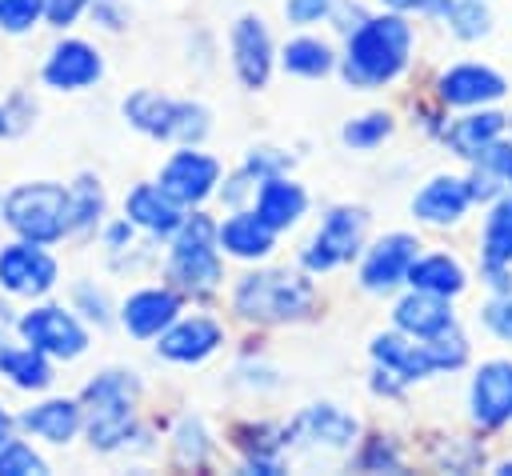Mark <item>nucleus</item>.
Segmentation results:
<instances>
[{
  "instance_id": "45",
  "label": "nucleus",
  "mask_w": 512,
  "mask_h": 476,
  "mask_svg": "<svg viewBox=\"0 0 512 476\" xmlns=\"http://www.w3.org/2000/svg\"><path fill=\"white\" fill-rule=\"evenodd\" d=\"M76 304H80V308H88V312H84L88 320H96V324H108V300H104L100 292H92L88 284H80V288H76Z\"/></svg>"
},
{
  "instance_id": "46",
  "label": "nucleus",
  "mask_w": 512,
  "mask_h": 476,
  "mask_svg": "<svg viewBox=\"0 0 512 476\" xmlns=\"http://www.w3.org/2000/svg\"><path fill=\"white\" fill-rule=\"evenodd\" d=\"M92 16H96L104 28H124V24H128V12L120 8V0H92Z\"/></svg>"
},
{
  "instance_id": "37",
  "label": "nucleus",
  "mask_w": 512,
  "mask_h": 476,
  "mask_svg": "<svg viewBox=\"0 0 512 476\" xmlns=\"http://www.w3.org/2000/svg\"><path fill=\"white\" fill-rule=\"evenodd\" d=\"M176 452L184 464H200L208 456V440H204V428L196 420H184L180 432H176Z\"/></svg>"
},
{
  "instance_id": "31",
  "label": "nucleus",
  "mask_w": 512,
  "mask_h": 476,
  "mask_svg": "<svg viewBox=\"0 0 512 476\" xmlns=\"http://www.w3.org/2000/svg\"><path fill=\"white\" fill-rule=\"evenodd\" d=\"M104 216V188L96 176H80L68 188V232H92Z\"/></svg>"
},
{
  "instance_id": "11",
  "label": "nucleus",
  "mask_w": 512,
  "mask_h": 476,
  "mask_svg": "<svg viewBox=\"0 0 512 476\" xmlns=\"http://www.w3.org/2000/svg\"><path fill=\"white\" fill-rule=\"evenodd\" d=\"M420 256V240L412 232H388L380 236L368 252H364V264H360V284L368 292H392L396 284H404L412 260Z\"/></svg>"
},
{
  "instance_id": "22",
  "label": "nucleus",
  "mask_w": 512,
  "mask_h": 476,
  "mask_svg": "<svg viewBox=\"0 0 512 476\" xmlns=\"http://www.w3.org/2000/svg\"><path fill=\"white\" fill-rule=\"evenodd\" d=\"M216 240H220V248H224L228 256H236V260H260V256L272 252L276 228H268L252 208H240V212H232L224 224H216Z\"/></svg>"
},
{
  "instance_id": "17",
  "label": "nucleus",
  "mask_w": 512,
  "mask_h": 476,
  "mask_svg": "<svg viewBox=\"0 0 512 476\" xmlns=\"http://www.w3.org/2000/svg\"><path fill=\"white\" fill-rule=\"evenodd\" d=\"M392 320H396V328H400L404 336H412V340H432V336H444V332L456 328V316H452L448 296L420 292V288H412L404 300H396Z\"/></svg>"
},
{
  "instance_id": "40",
  "label": "nucleus",
  "mask_w": 512,
  "mask_h": 476,
  "mask_svg": "<svg viewBox=\"0 0 512 476\" xmlns=\"http://www.w3.org/2000/svg\"><path fill=\"white\" fill-rule=\"evenodd\" d=\"M484 324H488L500 340H512V292L496 296V300L484 308Z\"/></svg>"
},
{
  "instance_id": "4",
  "label": "nucleus",
  "mask_w": 512,
  "mask_h": 476,
  "mask_svg": "<svg viewBox=\"0 0 512 476\" xmlns=\"http://www.w3.org/2000/svg\"><path fill=\"white\" fill-rule=\"evenodd\" d=\"M124 120L152 136V140H172V144H200L208 136V108L192 104V100H176L152 88H136L132 96H124Z\"/></svg>"
},
{
  "instance_id": "20",
  "label": "nucleus",
  "mask_w": 512,
  "mask_h": 476,
  "mask_svg": "<svg viewBox=\"0 0 512 476\" xmlns=\"http://www.w3.org/2000/svg\"><path fill=\"white\" fill-rule=\"evenodd\" d=\"M468 180L460 176H432L416 196H412V216L424 224H456L468 212Z\"/></svg>"
},
{
  "instance_id": "44",
  "label": "nucleus",
  "mask_w": 512,
  "mask_h": 476,
  "mask_svg": "<svg viewBox=\"0 0 512 476\" xmlns=\"http://www.w3.org/2000/svg\"><path fill=\"white\" fill-rule=\"evenodd\" d=\"M88 4H92V0H44V20L56 24V28H64V24H72Z\"/></svg>"
},
{
  "instance_id": "38",
  "label": "nucleus",
  "mask_w": 512,
  "mask_h": 476,
  "mask_svg": "<svg viewBox=\"0 0 512 476\" xmlns=\"http://www.w3.org/2000/svg\"><path fill=\"white\" fill-rule=\"evenodd\" d=\"M360 468H368V472H396L400 468V452L384 440V436H372L368 444H364V452H360Z\"/></svg>"
},
{
  "instance_id": "1",
  "label": "nucleus",
  "mask_w": 512,
  "mask_h": 476,
  "mask_svg": "<svg viewBox=\"0 0 512 476\" xmlns=\"http://www.w3.org/2000/svg\"><path fill=\"white\" fill-rule=\"evenodd\" d=\"M412 56V24L400 12L368 16L348 32V48L340 72L352 88H380L408 68Z\"/></svg>"
},
{
  "instance_id": "39",
  "label": "nucleus",
  "mask_w": 512,
  "mask_h": 476,
  "mask_svg": "<svg viewBox=\"0 0 512 476\" xmlns=\"http://www.w3.org/2000/svg\"><path fill=\"white\" fill-rule=\"evenodd\" d=\"M332 12V0H284V16L292 20V24H316V20H324Z\"/></svg>"
},
{
  "instance_id": "41",
  "label": "nucleus",
  "mask_w": 512,
  "mask_h": 476,
  "mask_svg": "<svg viewBox=\"0 0 512 476\" xmlns=\"http://www.w3.org/2000/svg\"><path fill=\"white\" fill-rule=\"evenodd\" d=\"M288 168V160L280 156V152H272V148H260V152H252L248 160H244V172L260 184L264 176H276V172H284Z\"/></svg>"
},
{
  "instance_id": "35",
  "label": "nucleus",
  "mask_w": 512,
  "mask_h": 476,
  "mask_svg": "<svg viewBox=\"0 0 512 476\" xmlns=\"http://www.w3.org/2000/svg\"><path fill=\"white\" fill-rule=\"evenodd\" d=\"M444 16L460 40H476L488 32V12L480 8V0H452V8Z\"/></svg>"
},
{
  "instance_id": "25",
  "label": "nucleus",
  "mask_w": 512,
  "mask_h": 476,
  "mask_svg": "<svg viewBox=\"0 0 512 476\" xmlns=\"http://www.w3.org/2000/svg\"><path fill=\"white\" fill-rule=\"evenodd\" d=\"M500 132H504V116L492 112V108H480V112L460 116V120L444 132V140L452 144L456 156H464V160H480V152L492 148V144L500 140Z\"/></svg>"
},
{
  "instance_id": "3",
  "label": "nucleus",
  "mask_w": 512,
  "mask_h": 476,
  "mask_svg": "<svg viewBox=\"0 0 512 476\" xmlns=\"http://www.w3.org/2000/svg\"><path fill=\"white\" fill-rule=\"evenodd\" d=\"M372 360H376V368H388L404 384H412V380H424L432 372L460 368L468 360V344L456 332H444L432 340H412L396 328V332H384L372 340Z\"/></svg>"
},
{
  "instance_id": "26",
  "label": "nucleus",
  "mask_w": 512,
  "mask_h": 476,
  "mask_svg": "<svg viewBox=\"0 0 512 476\" xmlns=\"http://www.w3.org/2000/svg\"><path fill=\"white\" fill-rule=\"evenodd\" d=\"M404 284H412V288H420V292H436V296H448V300H452L468 280H464V268H460L448 252H432V256H416V260H412V268H408Z\"/></svg>"
},
{
  "instance_id": "29",
  "label": "nucleus",
  "mask_w": 512,
  "mask_h": 476,
  "mask_svg": "<svg viewBox=\"0 0 512 476\" xmlns=\"http://www.w3.org/2000/svg\"><path fill=\"white\" fill-rule=\"evenodd\" d=\"M88 440L92 448H120L132 428H136V416H132V404H92L88 408Z\"/></svg>"
},
{
  "instance_id": "36",
  "label": "nucleus",
  "mask_w": 512,
  "mask_h": 476,
  "mask_svg": "<svg viewBox=\"0 0 512 476\" xmlns=\"http://www.w3.org/2000/svg\"><path fill=\"white\" fill-rule=\"evenodd\" d=\"M40 16H44V0H0V28L12 36L36 28Z\"/></svg>"
},
{
  "instance_id": "10",
  "label": "nucleus",
  "mask_w": 512,
  "mask_h": 476,
  "mask_svg": "<svg viewBox=\"0 0 512 476\" xmlns=\"http://www.w3.org/2000/svg\"><path fill=\"white\" fill-rule=\"evenodd\" d=\"M56 276H60V268L44 252V244H36V240H12V244L0 248V288L4 292L36 300V296L52 292Z\"/></svg>"
},
{
  "instance_id": "30",
  "label": "nucleus",
  "mask_w": 512,
  "mask_h": 476,
  "mask_svg": "<svg viewBox=\"0 0 512 476\" xmlns=\"http://www.w3.org/2000/svg\"><path fill=\"white\" fill-rule=\"evenodd\" d=\"M280 64H284V72H292V76L316 80V76H328V72L336 68V52H332L324 40H316V36H296V40H288V44L280 48Z\"/></svg>"
},
{
  "instance_id": "8",
  "label": "nucleus",
  "mask_w": 512,
  "mask_h": 476,
  "mask_svg": "<svg viewBox=\"0 0 512 476\" xmlns=\"http://www.w3.org/2000/svg\"><path fill=\"white\" fill-rule=\"evenodd\" d=\"M16 332L24 344L56 356V360H76L88 348V328L60 304H40L16 320Z\"/></svg>"
},
{
  "instance_id": "49",
  "label": "nucleus",
  "mask_w": 512,
  "mask_h": 476,
  "mask_svg": "<svg viewBox=\"0 0 512 476\" xmlns=\"http://www.w3.org/2000/svg\"><path fill=\"white\" fill-rule=\"evenodd\" d=\"M8 432H12V420H8V412H4V408H0V444H4V440H8Z\"/></svg>"
},
{
  "instance_id": "19",
  "label": "nucleus",
  "mask_w": 512,
  "mask_h": 476,
  "mask_svg": "<svg viewBox=\"0 0 512 476\" xmlns=\"http://www.w3.org/2000/svg\"><path fill=\"white\" fill-rule=\"evenodd\" d=\"M124 216L132 220V228H144L152 236H176V228L184 224V204H176L160 184H136L124 196Z\"/></svg>"
},
{
  "instance_id": "23",
  "label": "nucleus",
  "mask_w": 512,
  "mask_h": 476,
  "mask_svg": "<svg viewBox=\"0 0 512 476\" xmlns=\"http://www.w3.org/2000/svg\"><path fill=\"white\" fill-rule=\"evenodd\" d=\"M292 432L312 440V444H324V448H348L352 436H356V416H348L336 404H312V408L300 412Z\"/></svg>"
},
{
  "instance_id": "21",
  "label": "nucleus",
  "mask_w": 512,
  "mask_h": 476,
  "mask_svg": "<svg viewBox=\"0 0 512 476\" xmlns=\"http://www.w3.org/2000/svg\"><path fill=\"white\" fill-rule=\"evenodd\" d=\"M304 208H308V192H304L296 180H288L284 172H276V176H264V180H260L252 212H256L268 228H276V232L292 228V224L304 216Z\"/></svg>"
},
{
  "instance_id": "18",
  "label": "nucleus",
  "mask_w": 512,
  "mask_h": 476,
  "mask_svg": "<svg viewBox=\"0 0 512 476\" xmlns=\"http://www.w3.org/2000/svg\"><path fill=\"white\" fill-rule=\"evenodd\" d=\"M176 316H180V296L172 288H140L120 308V324L136 340H156Z\"/></svg>"
},
{
  "instance_id": "2",
  "label": "nucleus",
  "mask_w": 512,
  "mask_h": 476,
  "mask_svg": "<svg viewBox=\"0 0 512 476\" xmlns=\"http://www.w3.org/2000/svg\"><path fill=\"white\" fill-rule=\"evenodd\" d=\"M0 216H4V224H8L20 240L56 244V240L68 232V188L56 184V180L16 184V188L0 200Z\"/></svg>"
},
{
  "instance_id": "32",
  "label": "nucleus",
  "mask_w": 512,
  "mask_h": 476,
  "mask_svg": "<svg viewBox=\"0 0 512 476\" xmlns=\"http://www.w3.org/2000/svg\"><path fill=\"white\" fill-rule=\"evenodd\" d=\"M388 136H392V116L388 112H364V116L348 120L344 132H340V140L348 148H356V152H368V148L384 144Z\"/></svg>"
},
{
  "instance_id": "50",
  "label": "nucleus",
  "mask_w": 512,
  "mask_h": 476,
  "mask_svg": "<svg viewBox=\"0 0 512 476\" xmlns=\"http://www.w3.org/2000/svg\"><path fill=\"white\" fill-rule=\"evenodd\" d=\"M496 472H500V476H512V460H504V464H500Z\"/></svg>"
},
{
  "instance_id": "33",
  "label": "nucleus",
  "mask_w": 512,
  "mask_h": 476,
  "mask_svg": "<svg viewBox=\"0 0 512 476\" xmlns=\"http://www.w3.org/2000/svg\"><path fill=\"white\" fill-rule=\"evenodd\" d=\"M136 380L132 372H100L88 388H84V404H136Z\"/></svg>"
},
{
  "instance_id": "5",
  "label": "nucleus",
  "mask_w": 512,
  "mask_h": 476,
  "mask_svg": "<svg viewBox=\"0 0 512 476\" xmlns=\"http://www.w3.org/2000/svg\"><path fill=\"white\" fill-rule=\"evenodd\" d=\"M316 300V288L308 276L300 272H252L236 284V312L248 316V320H296L312 308Z\"/></svg>"
},
{
  "instance_id": "6",
  "label": "nucleus",
  "mask_w": 512,
  "mask_h": 476,
  "mask_svg": "<svg viewBox=\"0 0 512 476\" xmlns=\"http://www.w3.org/2000/svg\"><path fill=\"white\" fill-rule=\"evenodd\" d=\"M168 276L184 292H212L220 284V240H216V224L204 212L184 216V224L176 228Z\"/></svg>"
},
{
  "instance_id": "15",
  "label": "nucleus",
  "mask_w": 512,
  "mask_h": 476,
  "mask_svg": "<svg viewBox=\"0 0 512 476\" xmlns=\"http://www.w3.org/2000/svg\"><path fill=\"white\" fill-rule=\"evenodd\" d=\"M224 344V328L208 316H188V320H172L160 336H156V352L172 364H200L208 360L216 348Z\"/></svg>"
},
{
  "instance_id": "42",
  "label": "nucleus",
  "mask_w": 512,
  "mask_h": 476,
  "mask_svg": "<svg viewBox=\"0 0 512 476\" xmlns=\"http://www.w3.org/2000/svg\"><path fill=\"white\" fill-rule=\"evenodd\" d=\"M388 12H400V16H444L452 8V0H380Z\"/></svg>"
},
{
  "instance_id": "48",
  "label": "nucleus",
  "mask_w": 512,
  "mask_h": 476,
  "mask_svg": "<svg viewBox=\"0 0 512 476\" xmlns=\"http://www.w3.org/2000/svg\"><path fill=\"white\" fill-rule=\"evenodd\" d=\"M24 124H28V116H16V112H12L8 104L0 108V136H16V132H20Z\"/></svg>"
},
{
  "instance_id": "16",
  "label": "nucleus",
  "mask_w": 512,
  "mask_h": 476,
  "mask_svg": "<svg viewBox=\"0 0 512 476\" xmlns=\"http://www.w3.org/2000/svg\"><path fill=\"white\" fill-rule=\"evenodd\" d=\"M504 92H508L504 76L484 64H456V68L440 72V80H436V96L452 108H484V104L500 100Z\"/></svg>"
},
{
  "instance_id": "14",
  "label": "nucleus",
  "mask_w": 512,
  "mask_h": 476,
  "mask_svg": "<svg viewBox=\"0 0 512 476\" xmlns=\"http://www.w3.org/2000/svg\"><path fill=\"white\" fill-rule=\"evenodd\" d=\"M44 84L56 92H80L104 76V60L88 40H60L44 60Z\"/></svg>"
},
{
  "instance_id": "43",
  "label": "nucleus",
  "mask_w": 512,
  "mask_h": 476,
  "mask_svg": "<svg viewBox=\"0 0 512 476\" xmlns=\"http://www.w3.org/2000/svg\"><path fill=\"white\" fill-rule=\"evenodd\" d=\"M500 188H504V180H500L492 168H484V164L468 176V196H472V200H496Z\"/></svg>"
},
{
  "instance_id": "13",
  "label": "nucleus",
  "mask_w": 512,
  "mask_h": 476,
  "mask_svg": "<svg viewBox=\"0 0 512 476\" xmlns=\"http://www.w3.org/2000/svg\"><path fill=\"white\" fill-rule=\"evenodd\" d=\"M272 36H268V28H264V20L260 16H240L236 24H232V68H236V76H240V84L244 88H264L268 84V76H272Z\"/></svg>"
},
{
  "instance_id": "47",
  "label": "nucleus",
  "mask_w": 512,
  "mask_h": 476,
  "mask_svg": "<svg viewBox=\"0 0 512 476\" xmlns=\"http://www.w3.org/2000/svg\"><path fill=\"white\" fill-rule=\"evenodd\" d=\"M104 240H108V248H124V244L132 240V220L124 216L120 224H108V232H104Z\"/></svg>"
},
{
  "instance_id": "27",
  "label": "nucleus",
  "mask_w": 512,
  "mask_h": 476,
  "mask_svg": "<svg viewBox=\"0 0 512 476\" xmlns=\"http://www.w3.org/2000/svg\"><path fill=\"white\" fill-rule=\"evenodd\" d=\"M480 268H512V196H496L484 220Z\"/></svg>"
},
{
  "instance_id": "7",
  "label": "nucleus",
  "mask_w": 512,
  "mask_h": 476,
  "mask_svg": "<svg viewBox=\"0 0 512 476\" xmlns=\"http://www.w3.org/2000/svg\"><path fill=\"white\" fill-rule=\"evenodd\" d=\"M364 224H368V216L360 208H344V204L332 208L300 252L304 272L316 276V272H332V268L348 264L364 244Z\"/></svg>"
},
{
  "instance_id": "12",
  "label": "nucleus",
  "mask_w": 512,
  "mask_h": 476,
  "mask_svg": "<svg viewBox=\"0 0 512 476\" xmlns=\"http://www.w3.org/2000/svg\"><path fill=\"white\" fill-rule=\"evenodd\" d=\"M468 408L480 428H500L512 420V360H488L476 368Z\"/></svg>"
},
{
  "instance_id": "9",
  "label": "nucleus",
  "mask_w": 512,
  "mask_h": 476,
  "mask_svg": "<svg viewBox=\"0 0 512 476\" xmlns=\"http://www.w3.org/2000/svg\"><path fill=\"white\" fill-rule=\"evenodd\" d=\"M176 204L192 208V204H204L216 184H220V160L200 152L196 144H184L180 152L168 156V164L160 168V180H156Z\"/></svg>"
},
{
  "instance_id": "34",
  "label": "nucleus",
  "mask_w": 512,
  "mask_h": 476,
  "mask_svg": "<svg viewBox=\"0 0 512 476\" xmlns=\"http://www.w3.org/2000/svg\"><path fill=\"white\" fill-rule=\"evenodd\" d=\"M40 472H44V460L32 452V444L12 436L0 444V476H40Z\"/></svg>"
},
{
  "instance_id": "28",
  "label": "nucleus",
  "mask_w": 512,
  "mask_h": 476,
  "mask_svg": "<svg viewBox=\"0 0 512 476\" xmlns=\"http://www.w3.org/2000/svg\"><path fill=\"white\" fill-rule=\"evenodd\" d=\"M0 372L16 384V388H28V392H40L52 384V364H48V352L32 348V344H20V348H0Z\"/></svg>"
},
{
  "instance_id": "24",
  "label": "nucleus",
  "mask_w": 512,
  "mask_h": 476,
  "mask_svg": "<svg viewBox=\"0 0 512 476\" xmlns=\"http://www.w3.org/2000/svg\"><path fill=\"white\" fill-rule=\"evenodd\" d=\"M20 424H24L32 436L48 440V444H68V440L84 428V412H80L76 400H44V404L28 408V412L20 416Z\"/></svg>"
}]
</instances>
